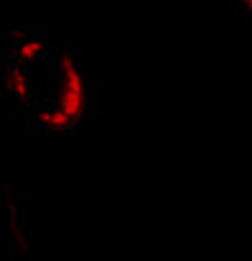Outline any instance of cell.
Returning <instances> with one entry per match:
<instances>
[{"instance_id":"cell-1","label":"cell","mask_w":252,"mask_h":261,"mask_svg":"<svg viewBox=\"0 0 252 261\" xmlns=\"http://www.w3.org/2000/svg\"><path fill=\"white\" fill-rule=\"evenodd\" d=\"M46 58V44L39 37H23L16 48V62L21 64H35Z\"/></svg>"}]
</instances>
